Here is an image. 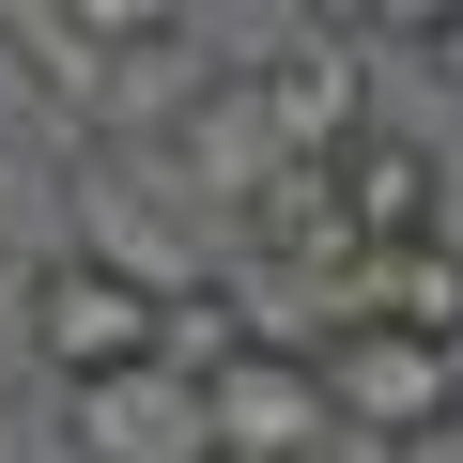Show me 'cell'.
Masks as SVG:
<instances>
[{
    "label": "cell",
    "instance_id": "obj_2",
    "mask_svg": "<svg viewBox=\"0 0 463 463\" xmlns=\"http://www.w3.org/2000/svg\"><path fill=\"white\" fill-rule=\"evenodd\" d=\"M32 355H47V371H62V402H78V386H124V371H155V355H170V309H155L124 263L62 248V263L32 279Z\"/></svg>",
    "mask_w": 463,
    "mask_h": 463
},
{
    "label": "cell",
    "instance_id": "obj_6",
    "mask_svg": "<svg viewBox=\"0 0 463 463\" xmlns=\"http://www.w3.org/2000/svg\"><path fill=\"white\" fill-rule=\"evenodd\" d=\"M417 47H432V62L463 78V0H448V16H417Z\"/></svg>",
    "mask_w": 463,
    "mask_h": 463
},
{
    "label": "cell",
    "instance_id": "obj_4",
    "mask_svg": "<svg viewBox=\"0 0 463 463\" xmlns=\"http://www.w3.org/2000/svg\"><path fill=\"white\" fill-rule=\"evenodd\" d=\"M78 463H216V417H201V371H124V386H78Z\"/></svg>",
    "mask_w": 463,
    "mask_h": 463
},
{
    "label": "cell",
    "instance_id": "obj_1",
    "mask_svg": "<svg viewBox=\"0 0 463 463\" xmlns=\"http://www.w3.org/2000/svg\"><path fill=\"white\" fill-rule=\"evenodd\" d=\"M309 371H325V417L371 432V448H402V463L463 432V355H432L402 325H340V340H309Z\"/></svg>",
    "mask_w": 463,
    "mask_h": 463
},
{
    "label": "cell",
    "instance_id": "obj_5",
    "mask_svg": "<svg viewBox=\"0 0 463 463\" xmlns=\"http://www.w3.org/2000/svg\"><path fill=\"white\" fill-rule=\"evenodd\" d=\"M294 463H402V448H371V432H340V417H325V432H309Z\"/></svg>",
    "mask_w": 463,
    "mask_h": 463
},
{
    "label": "cell",
    "instance_id": "obj_3",
    "mask_svg": "<svg viewBox=\"0 0 463 463\" xmlns=\"http://www.w3.org/2000/svg\"><path fill=\"white\" fill-rule=\"evenodd\" d=\"M201 417H216V463H294V448L325 432L309 340H232V355H201Z\"/></svg>",
    "mask_w": 463,
    "mask_h": 463
}]
</instances>
